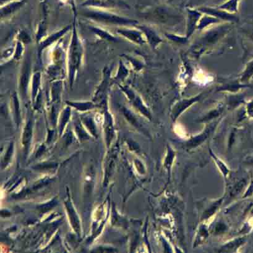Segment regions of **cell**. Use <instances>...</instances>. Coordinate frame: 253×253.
<instances>
[{
  "label": "cell",
  "mask_w": 253,
  "mask_h": 253,
  "mask_svg": "<svg viewBox=\"0 0 253 253\" xmlns=\"http://www.w3.org/2000/svg\"><path fill=\"white\" fill-rule=\"evenodd\" d=\"M75 21L73 24L72 38L68 53L69 80L71 86H73L76 76L80 70L84 53L83 44L78 35Z\"/></svg>",
  "instance_id": "6da1fadb"
},
{
  "label": "cell",
  "mask_w": 253,
  "mask_h": 253,
  "mask_svg": "<svg viewBox=\"0 0 253 253\" xmlns=\"http://www.w3.org/2000/svg\"><path fill=\"white\" fill-rule=\"evenodd\" d=\"M85 16L92 20L107 24H121L126 22L124 19L115 16L114 14L102 13V12H90L85 14Z\"/></svg>",
  "instance_id": "7a4b0ae2"
},
{
  "label": "cell",
  "mask_w": 253,
  "mask_h": 253,
  "mask_svg": "<svg viewBox=\"0 0 253 253\" xmlns=\"http://www.w3.org/2000/svg\"><path fill=\"white\" fill-rule=\"evenodd\" d=\"M31 71L30 59L27 57L23 64V68H22L20 81H19V90H20L21 94L23 97L26 96L27 90H28L29 84L31 80Z\"/></svg>",
  "instance_id": "3957f363"
},
{
  "label": "cell",
  "mask_w": 253,
  "mask_h": 253,
  "mask_svg": "<svg viewBox=\"0 0 253 253\" xmlns=\"http://www.w3.org/2000/svg\"><path fill=\"white\" fill-rule=\"evenodd\" d=\"M109 70L108 69H105L104 80L102 81L99 89L95 93L94 100L93 101L96 104H107V92L109 85Z\"/></svg>",
  "instance_id": "277c9868"
},
{
  "label": "cell",
  "mask_w": 253,
  "mask_h": 253,
  "mask_svg": "<svg viewBox=\"0 0 253 253\" xmlns=\"http://www.w3.org/2000/svg\"><path fill=\"white\" fill-rule=\"evenodd\" d=\"M70 28V26L66 27V28L63 29L62 30L59 31L57 33L51 34V35L48 37L45 41L42 42L40 43V46H39V53H41L44 48L47 47V46L55 42V41H58L64 34L68 33Z\"/></svg>",
  "instance_id": "5b68a950"
},
{
  "label": "cell",
  "mask_w": 253,
  "mask_h": 253,
  "mask_svg": "<svg viewBox=\"0 0 253 253\" xmlns=\"http://www.w3.org/2000/svg\"><path fill=\"white\" fill-rule=\"evenodd\" d=\"M32 100H33V104H35L38 96L39 94V89L41 88V74L40 72H36L34 74L33 79H32Z\"/></svg>",
  "instance_id": "8992f818"
},
{
  "label": "cell",
  "mask_w": 253,
  "mask_h": 253,
  "mask_svg": "<svg viewBox=\"0 0 253 253\" xmlns=\"http://www.w3.org/2000/svg\"><path fill=\"white\" fill-rule=\"evenodd\" d=\"M68 106L73 107L75 109L81 110V111H85L87 110H91L95 107V103L94 102H66Z\"/></svg>",
  "instance_id": "52a82bcc"
},
{
  "label": "cell",
  "mask_w": 253,
  "mask_h": 253,
  "mask_svg": "<svg viewBox=\"0 0 253 253\" xmlns=\"http://www.w3.org/2000/svg\"><path fill=\"white\" fill-rule=\"evenodd\" d=\"M90 29H91L93 33H94L96 35L99 36L100 38L104 39V40L110 42L116 41V39L106 31L95 28V27H90Z\"/></svg>",
  "instance_id": "ba28073f"
},
{
  "label": "cell",
  "mask_w": 253,
  "mask_h": 253,
  "mask_svg": "<svg viewBox=\"0 0 253 253\" xmlns=\"http://www.w3.org/2000/svg\"><path fill=\"white\" fill-rule=\"evenodd\" d=\"M21 6V3H17L16 4H11V5L6 7L5 8L1 9V16L4 17L9 15V14L14 13L16 11L19 7Z\"/></svg>",
  "instance_id": "9c48e42d"
},
{
  "label": "cell",
  "mask_w": 253,
  "mask_h": 253,
  "mask_svg": "<svg viewBox=\"0 0 253 253\" xmlns=\"http://www.w3.org/2000/svg\"><path fill=\"white\" fill-rule=\"evenodd\" d=\"M15 51V54H14V58H15V60H19L24 53V46L23 43H22L21 42L18 41V43H17Z\"/></svg>",
  "instance_id": "30bf717a"
},
{
  "label": "cell",
  "mask_w": 253,
  "mask_h": 253,
  "mask_svg": "<svg viewBox=\"0 0 253 253\" xmlns=\"http://www.w3.org/2000/svg\"><path fill=\"white\" fill-rule=\"evenodd\" d=\"M19 38H20V42L22 43H28L30 42V38H29V36L26 33H24V32H22L20 33V35H19Z\"/></svg>",
  "instance_id": "8fae6325"
}]
</instances>
